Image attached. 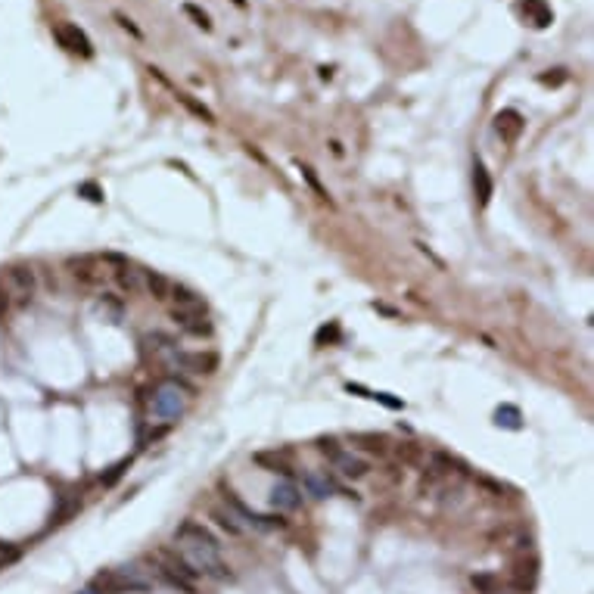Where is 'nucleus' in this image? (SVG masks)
I'll use <instances>...</instances> for the list:
<instances>
[{"label":"nucleus","instance_id":"nucleus-32","mask_svg":"<svg viewBox=\"0 0 594 594\" xmlns=\"http://www.w3.org/2000/svg\"><path fill=\"white\" fill-rule=\"evenodd\" d=\"M100 262H103V264H112L115 271H119V268H128V264H131V262L124 259V255H119V252H103V255H100Z\"/></svg>","mask_w":594,"mask_h":594},{"label":"nucleus","instance_id":"nucleus-6","mask_svg":"<svg viewBox=\"0 0 594 594\" xmlns=\"http://www.w3.org/2000/svg\"><path fill=\"white\" fill-rule=\"evenodd\" d=\"M53 37L66 47V50H72V53H81V57H93V44H91V37L84 35L78 25H72V22H62V25L53 28Z\"/></svg>","mask_w":594,"mask_h":594},{"label":"nucleus","instance_id":"nucleus-16","mask_svg":"<svg viewBox=\"0 0 594 594\" xmlns=\"http://www.w3.org/2000/svg\"><path fill=\"white\" fill-rule=\"evenodd\" d=\"M523 16H526L535 28H548L554 22V13H551L548 0H523Z\"/></svg>","mask_w":594,"mask_h":594},{"label":"nucleus","instance_id":"nucleus-8","mask_svg":"<svg viewBox=\"0 0 594 594\" xmlns=\"http://www.w3.org/2000/svg\"><path fill=\"white\" fill-rule=\"evenodd\" d=\"M171 320L190 336H209L212 333V324L206 320V311L202 308H175L171 311Z\"/></svg>","mask_w":594,"mask_h":594},{"label":"nucleus","instance_id":"nucleus-30","mask_svg":"<svg viewBox=\"0 0 594 594\" xmlns=\"http://www.w3.org/2000/svg\"><path fill=\"white\" fill-rule=\"evenodd\" d=\"M112 19L119 22V25H122L124 31H128L131 37H137V41H140V37H144V31H140V28H137L134 22H131V19H128V16H124V13H119V10H115V13H112Z\"/></svg>","mask_w":594,"mask_h":594},{"label":"nucleus","instance_id":"nucleus-15","mask_svg":"<svg viewBox=\"0 0 594 594\" xmlns=\"http://www.w3.org/2000/svg\"><path fill=\"white\" fill-rule=\"evenodd\" d=\"M535 579H538V560H520L517 566H513V576H511V585L517 591H532L535 588Z\"/></svg>","mask_w":594,"mask_h":594},{"label":"nucleus","instance_id":"nucleus-18","mask_svg":"<svg viewBox=\"0 0 594 594\" xmlns=\"http://www.w3.org/2000/svg\"><path fill=\"white\" fill-rule=\"evenodd\" d=\"M144 290L153 296L156 302H165L168 293H171V284L165 274H159V271H144Z\"/></svg>","mask_w":594,"mask_h":594},{"label":"nucleus","instance_id":"nucleus-24","mask_svg":"<svg viewBox=\"0 0 594 594\" xmlns=\"http://www.w3.org/2000/svg\"><path fill=\"white\" fill-rule=\"evenodd\" d=\"M177 100H181V103H184L187 109H190L193 115H199L202 122H209V124L215 122V112H212V109H209V106H202V103H197L193 97H187V93H177Z\"/></svg>","mask_w":594,"mask_h":594},{"label":"nucleus","instance_id":"nucleus-3","mask_svg":"<svg viewBox=\"0 0 594 594\" xmlns=\"http://www.w3.org/2000/svg\"><path fill=\"white\" fill-rule=\"evenodd\" d=\"M224 501H228V513L243 529H255V532H274V529H286V520L280 517V513H277V517H264V513L249 511V507L240 501L233 491H228V495H224Z\"/></svg>","mask_w":594,"mask_h":594},{"label":"nucleus","instance_id":"nucleus-31","mask_svg":"<svg viewBox=\"0 0 594 594\" xmlns=\"http://www.w3.org/2000/svg\"><path fill=\"white\" fill-rule=\"evenodd\" d=\"M78 197H84L91 202H103V190H100L97 184H81V187H78Z\"/></svg>","mask_w":594,"mask_h":594},{"label":"nucleus","instance_id":"nucleus-10","mask_svg":"<svg viewBox=\"0 0 594 594\" xmlns=\"http://www.w3.org/2000/svg\"><path fill=\"white\" fill-rule=\"evenodd\" d=\"M302 489H305V495H311V498H318V501H324V498H330L339 491V486L333 482V476L330 473H318V470H308V473H302Z\"/></svg>","mask_w":594,"mask_h":594},{"label":"nucleus","instance_id":"nucleus-17","mask_svg":"<svg viewBox=\"0 0 594 594\" xmlns=\"http://www.w3.org/2000/svg\"><path fill=\"white\" fill-rule=\"evenodd\" d=\"M112 277H115V286H119L122 293H137V290H144V271H137V268H119V271H112Z\"/></svg>","mask_w":594,"mask_h":594},{"label":"nucleus","instance_id":"nucleus-19","mask_svg":"<svg viewBox=\"0 0 594 594\" xmlns=\"http://www.w3.org/2000/svg\"><path fill=\"white\" fill-rule=\"evenodd\" d=\"M144 346H146V351H153V355H162V358H168L171 351L177 349L175 339H171V336H165V333H146L144 336Z\"/></svg>","mask_w":594,"mask_h":594},{"label":"nucleus","instance_id":"nucleus-29","mask_svg":"<svg viewBox=\"0 0 594 594\" xmlns=\"http://www.w3.org/2000/svg\"><path fill=\"white\" fill-rule=\"evenodd\" d=\"M19 544H10V542H0V569L4 566H10V564H16L19 560Z\"/></svg>","mask_w":594,"mask_h":594},{"label":"nucleus","instance_id":"nucleus-37","mask_svg":"<svg viewBox=\"0 0 594 594\" xmlns=\"http://www.w3.org/2000/svg\"><path fill=\"white\" fill-rule=\"evenodd\" d=\"M495 594H501V591H495Z\"/></svg>","mask_w":594,"mask_h":594},{"label":"nucleus","instance_id":"nucleus-5","mask_svg":"<svg viewBox=\"0 0 594 594\" xmlns=\"http://www.w3.org/2000/svg\"><path fill=\"white\" fill-rule=\"evenodd\" d=\"M4 290L6 296H13L16 302H28L37 290V277L28 264H10L4 271Z\"/></svg>","mask_w":594,"mask_h":594},{"label":"nucleus","instance_id":"nucleus-34","mask_svg":"<svg viewBox=\"0 0 594 594\" xmlns=\"http://www.w3.org/2000/svg\"><path fill=\"white\" fill-rule=\"evenodd\" d=\"M414 246H417V249H420V252H424V255H426V259H429V262H433V264H436V268H445V264H442V259H439V255H436V252H433V249H429L426 243H414Z\"/></svg>","mask_w":594,"mask_h":594},{"label":"nucleus","instance_id":"nucleus-21","mask_svg":"<svg viewBox=\"0 0 594 594\" xmlns=\"http://www.w3.org/2000/svg\"><path fill=\"white\" fill-rule=\"evenodd\" d=\"M495 426L523 429V414H520V408H513V404H501V408L495 411Z\"/></svg>","mask_w":594,"mask_h":594},{"label":"nucleus","instance_id":"nucleus-26","mask_svg":"<svg viewBox=\"0 0 594 594\" xmlns=\"http://www.w3.org/2000/svg\"><path fill=\"white\" fill-rule=\"evenodd\" d=\"M473 588L479 594H495L498 588H501V582H498V576H491V573H479V576H473Z\"/></svg>","mask_w":594,"mask_h":594},{"label":"nucleus","instance_id":"nucleus-22","mask_svg":"<svg viewBox=\"0 0 594 594\" xmlns=\"http://www.w3.org/2000/svg\"><path fill=\"white\" fill-rule=\"evenodd\" d=\"M171 299L177 302V308H202V299L193 290H187V286H181V284H171Z\"/></svg>","mask_w":594,"mask_h":594},{"label":"nucleus","instance_id":"nucleus-23","mask_svg":"<svg viewBox=\"0 0 594 594\" xmlns=\"http://www.w3.org/2000/svg\"><path fill=\"white\" fill-rule=\"evenodd\" d=\"M349 392H358V395H364V398H373V402H383L386 408H392V411H398V408H404V402L402 398H392V395H386V392H371V389H364V386H351L349 383Z\"/></svg>","mask_w":594,"mask_h":594},{"label":"nucleus","instance_id":"nucleus-14","mask_svg":"<svg viewBox=\"0 0 594 594\" xmlns=\"http://www.w3.org/2000/svg\"><path fill=\"white\" fill-rule=\"evenodd\" d=\"M255 464L262 467V470L268 473H280V476H293V460L284 455V451H259V455L252 458Z\"/></svg>","mask_w":594,"mask_h":594},{"label":"nucleus","instance_id":"nucleus-33","mask_svg":"<svg viewBox=\"0 0 594 594\" xmlns=\"http://www.w3.org/2000/svg\"><path fill=\"white\" fill-rule=\"evenodd\" d=\"M318 448L324 451L327 458H333L336 451H342V448H339V442H336V439H320V442H318Z\"/></svg>","mask_w":594,"mask_h":594},{"label":"nucleus","instance_id":"nucleus-25","mask_svg":"<svg viewBox=\"0 0 594 594\" xmlns=\"http://www.w3.org/2000/svg\"><path fill=\"white\" fill-rule=\"evenodd\" d=\"M212 520H215L228 535H243V526H240V523L233 520L228 511H212Z\"/></svg>","mask_w":594,"mask_h":594},{"label":"nucleus","instance_id":"nucleus-27","mask_svg":"<svg viewBox=\"0 0 594 594\" xmlns=\"http://www.w3.org/2000/svg\"><path fill=\"white\" fill-rule=\"evenodd\" d=\"M184 13L190 16V19L197 22V25H199L202 31H212V19H209V13H206V10H199L197 4H184Z\"/></svg>","mask_w":594,"mask_h":594},{"label":"nucleus","instance_id":"nucleus-7","mask_svg":"<svg viewBox=\"0 0 594 594\" xmlns=\"http://www.w3.org/2000/svg\"><path fill=\"white\" fill-rule=\"evenodd\" d=\"M177 542H181V544H193V548H212V551L221 548V544H218V538L209 532L202 523H197V520H184L181 526H177Z\"/></svg>","mask_w":594,"mask_h":594},{"label":"nucleus","instance_id":"nucleus-20","mask_svg":"<svg viewBox=\"0 0 594 594\" xmlns=\"http://www.w3.org/2000/svg\"><path fill=\"white\" fill-rule=\"evenodd\" d=\"M97 311H100L103 318H109V324H119V320H122V311H124V305H122L119 299H115V296L103 293V296L97 299Z\"/></svg>","mask_w":594,"mask_h":594},{"label":"nucleus","instance_id":"nucleus-28","mask_svg":"<svg viewBox=\"0 0 594 594\" xmlns=\"http://www.w3.org/2000/svg\"><path fill=\"white\" fill-rule=\"evenodd\" d=\"M299 171H302V177H305V181H308V187H311V190H315L320 199H327V202H330V197H327V190H324V184L318 181L315 168H311V165H299Z\"/></svg>","mask_w":594,"mask_h":594},{"label":"nucleus","instance_id":"nucleus-11","mask_svg":"<svg viewBox=\"0 0 594 594\" xmlns=\"http://www.w3.org/2000/svg\"><path fill=\"white\" fill-rule=\"evenodd\" d=\"M523 115L517 112V109H501V112L495 115V131L501 134L504 144H517L520 134H523Z\"/></svg>","mask_w":594,"mask_h":594},{"label":"nucleus","instance_id":"nucleus-35","mask_svg":"<svg viewBox=\"0 0 594 594\" xmlns=\"http://www.w3.org/2000/svg\"><path fill=\"white\" fill-rule=\"evenodd\" d=\"M6 308H10V296H6V290L0 286V318L6 315Z\"/></svg>","mask_w":594,"mask_h":594},{"label":"nucleus","instance_id":"nucleus-4","mask_svg":"<svg viewBox=\"0 0 594 594\" xmlns=\"http://www.w3.org/2000/svg\"><path fill=\"white\" fill-rule=\"evenodd\" d=\"M171 367H177V371H187V373H197V377H212L218 371V364H221V358L215 355V351H171L165 358Z\"/></svg>","mask_w":594,"mask_h":594},{"label":"nucleus","instance_id":"nucleus-36","mask_svg":"<svg viewBox=\"0 0 594 594\" xmlns=\"http://www.w3.org/2000/svg\"><path fill=\"white\" fill-rule=\"evenodd\" d=\"M78 594H97V591H91V588H84V591H78Z\"/></svg>","mask_w":594,"mask_h":594},{"label":"nucleus","instance_id":"nucleus-13","mask_svg":"<svg viewBox=\"0 0 594 594\" xmlns=\"http://www.w3.org/2000/svg\"><path fill=\"white\" fill-rule=\"evenodd\" d=\"M299 504H302V495L293 482H277V486L271 489V507H274V511H296Z\"/></svg>","mask_w":594,"mask_h":594},{"label":"nucleus","instance_id":"nucleus-1","mask_svg":"<svg viewBox=\"0 0 594 594\" xmlns=\"http://www.w3.org/2000/svg\"><path fill=\"white\" fill-rule=\"evenodd\" d=\"M197 395V389L190 383L171 377V380H162L153 392V414L159 420H177L181 414L187 411V402Z\"/></svg>","mask_w":594,"mask_h":594},{"label":"nucleus","instance_id":"nucleus-2","mask_svg":"<svg viewBox=\"0 0 594 594\" xmlns=\"http://www.w3.org/2000/svg\"><path fill=\"white\" fill-rule=\"evenodd\" d=\"M88 588L97 591V594H134V591H146V588H150V579H144L137 566L103 569V573L93 576Z\"/></svg>","mask_w":594,"mask_h":594},{"label":"nucleus","instance_id":"nucleus-12","mask_svg":"<svg viewBox=\"0 0 594 594\" xmlns=\"http://www.w3.org/2000/svg\"><path fill=\"white\" fill-rule=\"evenodd\" d=\"M473 193H476L479 209H486L491 202V193H495V184H491V175H489V168L482 165V159H473Z\"/></svg>","mask_w":594,"mask_h":594},{"label":"nucleus","instance_id":"nucleus-9","mask_svg":"<svg viewBox=\"0 0 594 594\" xmlns=\"http://www.w3.org/2000/svg\"><path fill=\"white\" fill-rule=\"evenodd\" d=\"M330 460H333V470L346 476V479H361V476L371 473V464L361 455H355V451H336Z\"/></svg>","mask_w":594,"mask_h":594}]
</instances>
